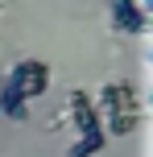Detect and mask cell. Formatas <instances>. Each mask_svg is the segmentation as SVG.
<instances>
[{
  "label": "cell",
  "mask_w": 153,
  "mask_h": 157,
  "mask_svg": "<svg viewBox=\"0 0 153 157\" xmlns=\"http://www.w3.org/2000/svg\"><path fill=\"white\" fill-rule=\"evenodd\" d=\"M50 87V66L37 58H25L0 83V116L4 120H29V99L46 95Z\"/></svg>",
  "instance_id": "obj_1"
},
{
  "label": "cell",
  "mask_w": 153,
  "mask_h": 157,
  "mask_svg": "<svg viewBox=\"0 0 153 157\" xmlns=\"http://www.w3.org/2000/svg\"><path fill=\"white\" fill-rule=\"evenodd\" d=\"M95 112H99V120H108V116H141V95H137V87L128 78H116V83L108 78L99 87Z\"/></svg>",
  "instance_id": "obj_2"
},
{
  "label": "cell",
  "mask_w": 153,
  "mask_h": 157,
  "mask_svg": "<svg viewBox=\"0 0 153 157\" xmlns=\"http://www.w3.org/2000/svg\"><path fill=\"white\" fill-rule=\"evenodd\" d=\"M108 25H112L116 33L141 37V33H149V13L137 0H108Z\"/></svg>",
  "instance_id": "obj_3"
},
{
  "label": "cell",
  "mask_w": 153,
  "mask_h": 157,
  "mask_svg": "<svg viewBox=\"0 0 153 157\" xmlns=\"http://www.w3.org/2000/svg\"><path fill=\"white\" fill-rule=\"evenodd\" d=\"M108 145V136H104V128H95V132H83V136H75V145L66 149V157H95L99 149Z\"/></svg>",
  "instance_id": "obj_5"
},
{
  "label": "cell",
  "mask_w": 153,
  "mask_h": 157,
  "mask_svg": "<svg viewBox=\"0 0 153 157\" xmlns=\"http://www.w3.org/2000/svg\"><path fill=\"white\" fill-rule=\"evenodd\" d=\"M66 116H71V124H75V128H79V136H83V132H95V128H99L95 99H91L87 91H79V87L66 95Z\"/></svg>",
  "instance_id": "obj_4"
},
{
  "label": "cell",
  "mask_w": 153,
  "mask_h": 157,
  "mask_svg": "<svg viewBox=\"0 0 153 157\" xmlns=\"http://www.w3.org/2000/svg\"><path fill=\"white\" fill-rule=\"evenodd\" d=\"M137 4H141V8H145V13H149V8H153V0H137Z\"/></svg>",
  "instance_id": "obj_6"
}]
</instances>
